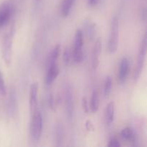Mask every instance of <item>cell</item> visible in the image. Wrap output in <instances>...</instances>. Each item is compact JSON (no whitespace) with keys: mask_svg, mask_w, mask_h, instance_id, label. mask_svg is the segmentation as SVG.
<instances>
[{"mask_svg":"<svg viewBox=\"0 0 147 147\" xmlns=\"http://www.w3.org/2000/svg\"><path fill=\"white\" fill-rule=\"evenodd\" d=\"M14 32H15V30L14 27H11V30L4 36L2 44H1L2 57L7 66H10L11 59H12L13 37H14Z\"/></svg>","mask_w":147,"mask_h":147,"instance_id":"1","label":"cell"},{"mask_svg":"<svg viewBox=\"0 0 147 147\" xmlns=\"http://www.w3.org/2000/svg\"><path fill=\"white\" fill-rule=\"evenodd\" d=\"M119 22L116 16L112 18L111 22L110 34H109V42H108V50L109 53H116L119 46Z\"/></svg>","mask_w":147,"mask_h":147,"instance_id":"2","label":"cell"},{"mask_svg":"<svg viewBox=\"0 0 147 147\" xmlns=\"http://www.w3.org/2000/svg\"><path fill=\"white\" fill-rule=\"evenodd\" d=\"M146 48H147V35L145 33L144 35L143 39L141 42L140 47H139V55H138L137 63H136V67L134 72V78L135 80H137L140 77L141 74L143 70L144 66L145 63V59H146Z\"/></svg>","mask_w":147,"mask_h":147,"instance_id":"3","label":"cell"},{"mask_svg":"<svg viewBox=\"0 0 147 147\" xmlns=\"http://www.w3.org/2000/svg\"><path fill=\"white\" fill-rule=\"evenodd\" d=\"M83 32L78 29L75 34L74 47L73 52V58L75 63H80L83 60Z\"/></svg>","mask_w":147,"mask_h":147,"instance_id":"4","label":"cell"},{"mask_svg":"<svg viewBox=\"0 0 147 147\" xmlns=\"http://www.w3.org/2000/svg\"><path fill=\"white\" fill-rule=\"evenodd\" d=\"M31 135L34 141H39L42 134V116L38 110L31 114Z\"/></svg>","mask_w":147,"mask_h":147,"instance_id":"5","label":"cell"},{"mask_svg":"<svg viewBox=\"0 0 147 147\" xmlns=\"http://www.w3.org/2000/svg\"><path fill=\"white\" fill-rule=\"evenodd\" d=\"M64 104L66 117L69 121H72L74 115V97L70 86H66L64 90Z\"/></svg>","mask_w":147,"mask_h":147,"instance_id":"6","label":"cell"},{"mask_svg":"<svg viewBox=\"0 0 147 147\" xmlns=\"http://www.w3.org/2000/svg\"><path fill=\"white\" fill-rule=\"evenodd\" d=\"M14 13V7L10 3L4 2L0 5V27L5 26Z\"/></svg>","mask_w":147,"mask_h":147,"instance_id":"7","label":"cell"},{"mask_svg":"<svg viewBox=\"0 0 147 147\" xmlns=\"http://www.w3.org/2000/svg\"><path fill=\"white\" fill-rule=\"evenodd\" d=\"M17 106H18V101H17V93L14 88H11L9 93L7 104V112L9 117H14L15 113H17Z\"/></svg>","mask_w":147,"mask_h":147,"instance_id":"8","label":"cell"},{"mask_svg":"<svg viewBox=\"0 0 147 147\" xmlns=\"http://www.w3.org/2000/svg\"><path fill=\"white\" fill-rule=\"evenodd\" d=\"M39 86L37 83H34L31 85L30 88V110L31 114L37 111V94H38Z\"/></svg>","mask_w":147,"mask_h":147,"instance_id":"9","label":"cell"},{"mask_svg":"<svg viewBox=\"0 0 147 147\" xmlns=\"http://www.w3.org/2000/svg\"><path fill=\"white\" fill-rule=\"evenodd\" d=\"M129 72V61L126 57H123L121 60L118 73V82L120 84L125 83Z\"/></svg>","mask_w":147,"mask_h":147,"instance_id":"10","label":"cell"},{"mask_svg":"<svg viewBox=\"0 0 147 147\" xmlns=\"http://www.w3.org/2000/svg\"><path fill=\"white\" fill-rule=\"evenodd\" d=\"M102 50V41L100 38L96 41L92 53V66L94 70H96L99 65L100 63V56Z\"/></svg>","mask_w":147,"mask_h":147,"instance_id":"11","label":"cell"},{"mask_svg":"<svg viewBox=\"0 0 147 147\" xmlns=\"http://www.w3.org/2000/svg\"><path fill=\"white\" fill-rule=\"evenodd\" d=\"M60 73V68H59L58 65L57 63H53L48 65V68H47V75H46V83L47 85H51L57 76H59Z\"/></svg>","mask_w":147,"mask_h":147,"instance_id":"12","label":"cell"},{"mask_svg":"<svg viewBox=\"0 0 147 147\" xmlns=\"http://www.w3.org/2000/svg\"><path fill=\"white\" fill-rule=\"evenodd\" d=\"M121 136L123 140L131 142L134 145H136V142H137V138H136V133L131 128L126 127L122 129L121 131Z\"/></svg>","mask_w":147,"mask_h":147,"instance_id":"13","label":"cell"},{"mask_svg":"<svg viewBox=\"0 0 147 147\" xmlns=\"http://www.w3.org/2000/svg\"><path fill=\"white\" fill-rule=\"evenodd\" d=\"M115 117V103L111 101L106 106L105 111V120L108 126H111L113 122Z\"/></svg>","mask_w":147,"mask_h":147,"instance_id":"14","label":"cell"},{"mask_svg":"<svg viewBox=\"0 0 147 147\" xmlns=\"http://www.w3.org/2000/svg\"><path fill=\"white\" fill-rule=\"evenodd\" d=\"M63 139H64V128L62 123H57L55 127V141L56 146H63Z\"/></svg>","mask_w":147,"mask_h":147,"instance_id":"15","label":"cell"},{"mask_svg":"<svg viewBox=\"0 0 147 147\" xmlns=\"http://www.w3.org/2000/svg\"><path fill=\"white\" fill-rule=\"evenodd\" d=\"M76 0H63L61 4V14L63 17H68Z\"/></svg>","mask_w":147,"mask_h":147,"instance_id":"16","label":"cell"},{"mask_svg":"<svg viewBox=\"0 0 147 147\" xmlns=\"http://www.w3.org/2000/svg\"><path fill=\"white\" fill-rule=\"evenodd\" d=\"M89 109L93 113H96L99 109V96L97 90H94L91 95Z\"/></svg>","mask_w":147,"mask_h":147,"instance_id":"17","label":"cell"},{"mask_svg":"<svg viewBox=\"0 0 147 147\" xmlns=\"http://www.w3.org/2000/svg\"><path fill=\"white\" fill-rule=\"evenodd\" d=\"M60 52H61L60 45H56L54 47V48H53V50H52L51 53H50V58H49L48 61V65L50 64H53V63H56V61H57V60L58 59L59 56L60 55Z\"/></svg>","mask_w":147,"mask_h":147,"instance_id":"18","label":"cell"},{"mask_svg":"<svg viewBox=\"0 0 147 147\" xmlns=\"http://www.w3.org/2000/svg\"><path fill=\"white\" fill-rule=\"evenodd\" d=\"M96 25L95 23L91 22H88L85 24V29H86V34L89 39H93V37L96 35Z\"/></svg>","mask_w":147,"mask_h":147,"instance_id":"19","label":"cell"},{"mask_svg":"<svg viewBox=\"0 0 147 147\" xmlns=\"http://www.w3.org/2000/svg\"><path fill=\"white\" fill-rule=\"evenodd\" d=\"M112 84H113L112 78L111 76H107L106 78V80H105L104 86H103V95H104L105 98H108L109 95L111 94L112 89Z\"/></svg>","mask_w":147,"mask_h":147,"instance_id":"20","label":"cell"},{"mask_svg":"<svg viewBox=\"0 0 147 147\" xmlns=\"http://www.w3.org/2000/svg\"><path fill=\"white\" fill-rule=\"evenodd\" d=\"M7 92V86H6L5 82H4V76L0 70V94L1 96H6Z\"/></svg>","mask_w":147,"mask_h":147,"instance_id":"21","label":"cell"},{"mask_svg":"<svg viewBox=\"0 0 147 147\" xmlns=\"http://www.w3.org/2000/svg\"><path fill=\"white\" fill-rule=\"evenodd\" d=\"M63 61H64V63H65L66 65L68 64L70 60V53L67 47H65L64 52H63Z\"/></svg>","mask_w":147,"mask_h":147,"instance_id":"22","label":"cell"},{"mask_svg":"<svg viewBox=\"0 0 147 147\" xmlns=\"http://www.w3.org/2000/svg\"><path fill=\"white\" fill-rule=\"evenodd\" d=\"M82 107H83V110L85 113H88L90 109H89L88 101V99L86 97H83V98H82Z\"/></svg>","mask_w":147,"mask_h":147,"instance_id":"23","label":"cell"},{"mask_svg":"<svg viewBox=\"0 0 147 147\" xmlns=\"http://www.w3.org/2000/svg\"><path fill=\"white\" fill-rule=\"evenodd\" d=\"M121 146V144L120 142L116 138H112L109 141V143L108 144V146L109 147H120Z\"/></svg>","mask_w":147,"mask_h":147,"instance_id":"24","label":"cell"},{"mask_svg":"<svg viewBox=\"0 0 147 147\" xmlns=\"http://www.w3.org/2000/svg\"><path fill=\"white\" fill-rule=\"evenodd\" d=\"M48 106L52 110L55 109V99L53 94H50L48 96Z\"/></svg>","mask_w":147,"mask_h":147,"instance_id":"25","label":"cell"},{"mask_svg":"<svg viewBox=\"0 0 147 147\" xmlns=\"http://www.w3.org/2000/svg\"><path fill=\"white\" fill-rule=\"evenodd\" d=\"M86 127L88 131H94L95 129L94 126L90 121H87L86 122Z\"/></svg>","mask_w":147,"mask_h":147,"instance_id":"26","label":"cell"},{"mask_svg":"<svg viewBox=\"0 0 147 147\" xmlns=\"http://www.w3.org/2000/svg\"><path fill=\"white\" fill-rule=\"evenodd\" d=\"M99 1L100 0H88V3L91 7H94V6H96L98 3Z\"/></svg>","mask_w":147,"mask_h":147,"instance_id":"27","label":"cell"},{"mask_svg":"<svg viewBox=\"0 0 147 147\" xmlns=\"http://www.w3.org/2000/svg\"><path fill=\"white\" fill-rule=\"evenodd\" d=\"M142 17L143 19V20H146V9H143V10L142 11Z\"/></svg>","mask_w":147,"mask_h":147,"instance_id":"28","label":"cell"},{"mask_svg":"<svg viewBox=\"0 0 147 147\" xmlns=\"http://www.w3.org/2000/svg\"><path fill=\"white\" fill-rule=\"evenodd\" d=\"M37 1H38V0H37Z\"/></svg>","mask_w":147,"mask_h":147,"instance_id":"29","label":"cell"}]
</instances>
